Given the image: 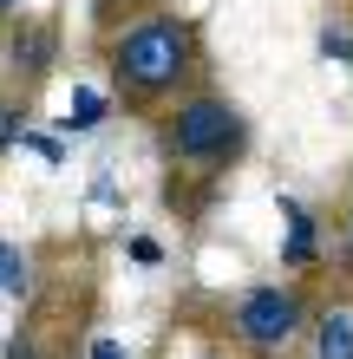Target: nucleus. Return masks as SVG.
Returning a JSON list of instances; mask_svg holds the SVG:
<instances>
[{
    "label": "nucleus",
    "instance_id": "14",
    "mask_svg": "<svg viewBox=\"0 0 353 359\" xmlns=\"http://www.w3.org/2000/svg\"><path fill=\"white\" fill-rule=\"evenodd\" d=\"M33 151L46 157V163H66V144H59V137H33Z\"/></svg>",
    "mask_w": 353,
    "mask_h": 359
},
{
    "label": "nucleus",
    "instance_id": "8",
    "mask_svg": "<svg viewBox=\"0 0 353 359\" xmlns=\"http://www.w3.org/2000/svg\"><path fill=\"white\" fill-rule=\"evenodd\" d=\"M138 13H151V0H92V27H98V39H112L124 20H138Z\"/></svg>",
    "mask_w": 353,
    "mask_h": 359
},
{
    "label": "nucleus",
    "instance_id": "5",
    "mask_svg": "<svg viewBox=\"0 0 353 359\" xmlns=\"http://www.w3.org/2000/svg\"><path fill=\"white\" fill-rule=\"evenodd\" d=\"M281 222H288V242H281V262L295 268V274H307L321 262V229H314V216H307L301 203H281Z\"/></svg>",
    "mask_w": 353,
    "mask_h": 359
},
{
    "label": "nucleus",
    "instance_id": "15",
    "mask_svg": "<svg viewBox=\"0 0 353 359\" xmlns=\"http://www.w3.org/2000/svg\"><path fill=\"white\" fill-rule=\"evenodd\" d=\"M86 359H131V353H124L118 340H92V353H86Z\"/></svg>",
    "mask_w": 353,
    "mask_h": 359
},
{
    "label": "nucleus",
    "instance_id": "6",
    "mask_svg": "<svg viewBox=\"0 0 353 359\" xmlns=\"http://www.w3.org/2000/svg\"><path fill=\"white\" fill-rule=\"evenodd\" d=\"M314 353L321 359H353V313H321V327H314Z\"/></svg>",
    "mask_w": 353,
    "mask_h": 359
},
{
    "label": "nucleus",
    "instance_id": "17",
    "mask_svg": "<svg viewBox=\"0 0 353 359\" xmlns=\"http://www.w3.org/2000/svg\"><path fill=\"white\" fill-rule=\"evenodd\" d=\"M0 353H7V346H0Z\"/></svg>",
    "mask_w": 353,
    "mask_h": 359
},
{
    "label": "nucleus",
    "instance_id": "4",
    "mask_svg": "<svg viewBox=\"0 0 353 359\" xmlns=\"http://www.w3.org/2000/svg\"><path fill=\"white\" fill-rule=\"evenodd\" d=\"M7 79L20 92H33V86H46V72L59 66V20L46 13H13L7 20Z\"/></svg>",
    "mask_w": 353,
    "mask_h": 359
},
{
    "label": "nucleus",
    "instance_id": "2",
    "mask_svg": "<svg viewBox=\"0 0 353 359\" xmlns=\"http://www.w3.org/2000/svg\"><path fill=\"white\" fill-rule=\"evenodd\" d=\"M98 59L112 72L118 111H138V118H151L157 104H171V98L203 86V33H197V20L164 13V7L124 20Z\"/></svg>",
    "mask_w": 353,
    "mask_h": 359
},
{
    "label": "nucleus",
    "instance_id": "9",
    "mask_svg": "<svg viewBox=\"0 0 353 359\" xmlns=\"http://www.w3.org/2000/svg\"><path fill=\"white\" fill-rule=\"evenodd\" d=\"M105 118H112V98H105V92H79L72 111H66V131H72V137H79V131H98Z\"/></svg>",
    "mask_w": 353,
    "mask_h": 359
},
{
    "label": "nucleus",
    "instance_id": "1",
    "mask_svg": "<svg viewBox=\"0 0 353 359\" xmlns=\"http://www.w3.org/2000/svg\"><path fill=\"white\" fill-rule=\"evenodd\" d=\"M157 157L171 163V203L183 216H203V203L216 196V183L248 157V118L236 98H222L210 86L183 92L171 111L151 124Z\"/></svg>",
    "mask_w": 353,
    "mask_h": 359
},
{
    "label": "nucleus",
    "instance_id": "10",
    "mask_svg": "<svg viewBox=\"0 0 353 359\" xmlns=\"http://www.w3.org/2000/svg\"><path fill=\"white\" fill-rule=\"evenodd\" d=\"M20 137H27V104H20V98H0V157H7Z\"/></svg>",
    "mask_w": 353,
    "mask_h": 359
},
{
    "label": "nucleus",
    "instance_id": "11",
    "mask_svg": "<svg viewBox=\"0 0 353 359\" xmlns=\"http://www.w3.org/2000/svg\"><path fill=\"white\" fill-rule=\"evenodd\" d=\"M321 59H340V66H353V33H321Z\"/></svg>",
    "mask_w": 353,
    "mask_h": 359
},
{
    "label": "nucleus",
    "instance_id": "7",
    "mask_svg": "<svg viewBox=\"0 0 353 359\" xmlns=\"http://www.w3.org/2000/svg\"><path fill=\"white\" fill-rule=\"evenodd\" d=\"M0 294H33V255L20 242H0Z\"/></svg>",
    "mask_w": 353,
    "mask_h": 359
},
{
    "label": "nucleus",
    "instance_id": "12",
    "mask_svg": "<svg viewBox=\"0 0 353 359\" xmlns=\"http://www.w3.org/2000/svg\"><path fill=\"white\" fill-rule=\"evenodd\" d=\"M0 359H59V353H53V346H39L33 333H20V340H13L7 353H0Z\"/></svg>",
    "mask_w": 353,
    "mask_h": 359
},
{
    "label": "nucleus",
    "instance_id": "13",
    "mask_svg": "<svg viewBox=\"0 0 353 359\" xmlns=\"http://www.w3.org/2000/svg\"><path fill=\"white\" fill-rule=\"evenodd\" d=\"M131 262H138V268H157V262H164V248H157L151 236H131Z\"/></svg>",
    "mask_w": 353,
    "mask_h": 359
},
{
    "label": "nucleus",
    "instance_id": "16",
    "mask_svg": "<svg viewBox=\"0 0 353 359\" xmlns=\"http://www.w3.org/2000/svg\"><path fill=\"white\" fill-rule=\"evenodd\" d=\"M20 13V0H0V20H13Z\"/></svg>",
    "mask_w": 353,
    "mask_h": 359
},
{
    "label": "nucleus",
    "instance_id": "3",
    "mask_svg": "<svg viewBox=\"0 0 353 359\" xmlns=\"http://www.w3.org/2000/svg\"><path fill=\"white\" fill-rule=\"evenodd\" d=\"M307 294L301 287H281V281H262V287H248L236 294V307H229V333L248 346V353H262V359H275L288 353L307 333Z\"/></svg>",
    "mask_w": 353,
    "mask_h": 359
}]
</instances>
